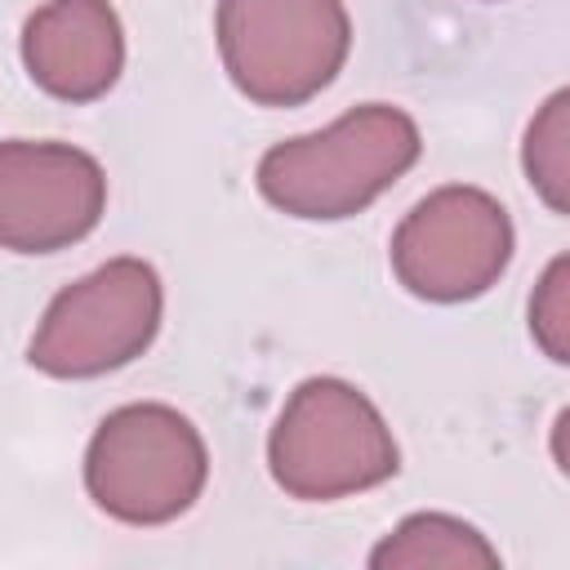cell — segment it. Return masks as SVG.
I'll return each instance as SVG.
<instances>
[{"label":"cell","instance_id":"cell-8","mask_svg":"<svg viewBox=\"0 0 570 570\" xmlns=\"http://www.w3.org/2000/svg\"><path fill=\"white\" fill-rule=\"evenodd\" d=\"M22 67L58 102H98L125 71V27L111 0H45L22 22Z\"/></svg>","mask_w":570,"mask_h":570},{"label":"cell","instance_id":"cell-10","mask_svg":"<svg viewBox=\"0 0 570 570\" xmlns=\"http://www.w3.org/2000/svg\"><path fill=\"white\" fill-rule=\"evenodd\" d=\"M521 169L552 214L570 209V94L557 89L525 125Z\"/></svg>","mask_w":570,"mask_h":570},{"label":"cell","instance_id":"cell-4","mask_svg":"<svg viewBox=\"0 0 570 570\" xmlns=\"http://www.w3.org/2000/svg\"><path fill=\"white\" fill-rule=\"evenodd\" d=\"M214 40L227 80L254 107H303L352 53L343 0H218Z\"/></svg>","mask_w":570,"mask_h":570},{"label":"cell","instance_id":"cell-1","mask_svg":"<svg viewBox=\"0 0 570 570\" xmlns=\"http://www.w3.org/2000/svg\"><path fill=\"white\" fill-rule=\"evenodd\" d=\"M423 151L419 125L392 102H361L316 134L285 138L263 151L258 196L303 223H343L370 209Z\"/></svg>","mask_w":570,"mask_h":570},{"label":"cell","instance_id":"cell-6","mask_svg":"<svg viewBox=\"0 0 570 570\" xmlns=\"http://www.w3.org/2000/svg\"><path fill=\"white\" fill-rule=\"evenodd\" d=\"M508 209L468 183L428 191L392 232V272L423 303H472L512 263Z\"/></svg>","mask_w":570,"mask_h":570},{"label":"cell","instance_id":"cell-2","mask_svg":"<svg viewBox=\"0 0 570 570\" xmlns=\"http://www.w3.org/2000/svg\"><path fill=\"white\" fill-rule=\"evenodd\" d=\"M267 472L298 503H334L392 481L401 445L356 383L316 374L285 396L267 432Z\"/></svg>","mask_w":570,"mask_h":570},{"label":"cell","instance_id":"cell-9","mask_svg":"<svg viewBox=\"0 0 570 570\" xmlns=\"http://www.w3.org/2000/svg\"><path fill=\"white\" fill-rule=\"evenodd\" d=\"M374 570H428V566H450V570H494L499 566V548L468 525L463 517L450 512H414L401 525H392L374 552H370Z\"/></svg>","mask_w":570,"mask_h":570},{"label":"cell","instance_id":"cell-3","mask_svg":"<svg viewBox=\"0 0 570 570\" xmlns=\"http://www.w3.org/2000/svg\"><path fill=\"white\" fill-rule=\"evenodd\" d=\"M209 481L200 428L160 401L111 410L85 450V490L98 512L125 525H169L196 508Z\"/></svg>","mask_w":570,"mask_h":570},{"label":"cell","instance_id":"cell-11","mask_svg":"<svg viewBox=\"0 0 570 570\" xmlns=\"http://www.w3.org/2000/svg\"><path fill=\"white\" fill-rule=\"evenodd\" d=\"M530 334L552 365L570 361V258H552L530 294Z\"/></svg>","mask_w":570,"mask_h":570},{"label":"cell","instance_id":"cell-5","mask_svg":"<svg viewBox=\"0 0 570 570\" xmlns=\"http://www.w3.org/2000/svg\"><path fill=\"white\" fill-rule=\"evenodd\" d=\"M165 285L125 254L58 289L27 343V365L49 379H102L134 365L160 334Z\"/></svg>","mask_w":570,"mask_h":570},{"label":"cell","instance_id":"cell-7","mask_svg":"<svg viewBox=\"0 0 570 570\" xmlns=\"http://www.w3.org/2000/svg\"><path fill=\"white\" fill-rule=\"evenodd\" d=\"M107 214L102 165L53 138L0 142V249L58 254L85 240Z\"/></svg>","mask_w":570,"mask_h":570}]
</instances>
